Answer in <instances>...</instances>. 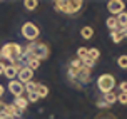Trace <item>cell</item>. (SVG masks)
<instances>
[{"label": "cell", "mask_w": 127, "mask_h": 119, "mask_svg": "<svg viewBox=\"0 0 127 119\" xmlns=\"http://www.w3.org/2000/svg\"><path fill=\"white\" fill-rule=\"evenodd\" d=\"M54 7L57 12H62L65 15H77L82 10L84 2L82 0H57Z\"/></svg>", "instance_id": "cell-1"}, {"label": "cell", "mask_w": 127, "mask_h": 119, "mask_svg": "<svg viewBox=\"0 0 127 119\" xmlns=\"http://www.w3.org/2000/svg\"><path fill=\"white\" fill-rule=\"evenodd\" d=\"M22 45L20 44H15V42H7L3 44V47L0 49V54H2V59H5L8 60L10 65H15L17 60H19V57L22 56Z\"/></svg>", "instance_id": "cell-2"}, {"label": "cell", "mask_w": 127, "mask_h": 119, "mask_svg": "<svg viewBox=\"0 0 127 119\" xmlns=\"http://www.w3.org/2000/svg\"><path fill=\"white\" fill-rule=\"evenodd\" d=\"M115 86H117V81H115V77L112 74H102L97 79V87H99V91H100L102 94L112 92Z\"/></svg>", "instance_id": "cell-3"}, {"label": "cell", "mask_w": 127, "mask_h": 119, "mask_svg": "<svg viewBox=\"0 0 127 119\" xmlns=\"http://www.w3.org/2000/svg\"><path fill=\"white\" fill-rule=\"evenodd\" d=\"M22 35H24L29 42H37L38 35H40V30H38V27L35 24L25 22V24L22 25Z\"/></svg>", "instance_id": "cell-4"}, {"label": "cell", "mask_w": 127, "mask_h": 119, "mask_svg": "<svg viewBox=\"0 0 127 119\" xmlns=\"http://www.w3.org/2000/svg\"><path fill=\"white\" fill-rule=\"evenodd\" d=\"M8 91H10V94L13 97H20V96L25 92V87H24V84L19 82L17 79H13V81L8 82Z\"/></svg>", "instance_id": "cell-5"}, {"label": "cell", "mask_w": 127, "mask_h": 119, "mask_svg": "<svg viewBox=\"0 0 127 119\" xmlns=\"http://www.w3.org/2000/svg\"><path fill=\"white\" fill-rule=\"evenodd\" d=\"M107 10L112 13V15H119L121 12L126 10V3H124L122 0H110L107 3Z\"/></svg>", "instance_id": "cell-6"}, {"label": "cell", "mask_w": 127, "mask_h": 119, "mask_svg": "<svg viewBox=\"0 0 127 119\" xmlns=\"http://www.w3.org/2000/svg\"><path fill=\"white\" fill-rule=\"evenodd\" d=\"M17 77H19V82H22V84L25 86V84L32 82V79H33V72H32L29 67H20Z\"/></svg>", "instance_id": "cell-7"}, {"label": "cell", "mask_w": 127, "mask_h": 119, "mask_svg": "<svg viewBox=\"0 0 127 119\" xmlns=\"http://www.w3.org/2000/svg\"><path fill=\"white\" fill-rule=\"evenodd\" d=\"M2 114H5L8 119H19V116L22 113H20L17 107L13 106V104H5V107H3V113Z\"/></svg>", "instance_id": "cell-8"}, {"label": "cell", "mask_w": 127, "mask_h": 119, "mask_svg": "<svg viewBox=\"0 0 127 119\" xmlns=\"http://www.w3.org/2000/svg\"><path fill=\"white\" fill-rule=\"evenodd\" d=\"M19 69L20 67H17V65H5V70H3V75H5L7 79H10V81H13L15 77H17V74H19Z\"/></svg>", "instance_id": "cell-9"}, {"label": "cell", "mask_w": 127, "mask_h": 119, "mask_svg": "<svg viewBox=\"0 0 127 119\" xmlns=\"http://www.w3.org/2000/svg\"><path fill=\"white\" fill-rule=\"evenodd\" d=\"M13 106L22 113V111H25L27 107H29V101H27V97L20 96V97H15V99H13Z\"/></svg>", "instance_id": "cell-10"}, {"label": "cell", "mask_w": 127, "mask_h": 119, "mask_svg": "<svg viewBox=\"0 0 127 119\" xmlns=\"http://www.w3.org/2000/svg\"><path fill=\"white\" fill-rule=\"evenodd\" d=\"M80 35H82V39L89 40V39L94 37V29L90 25H85V27H82V30H80Z\"/></svg>", "instance_id": "cell-11"}, {"label": "cell", "mask_w": 127, "mask_h": 119, "mask_svg": "<svg viewBox=\"0 0 127 119\" xmlns=\"http://www.w3.org/2000/svg\"><path fill=\"white\" fill-rule=\"evenodd\" d=\"M105 25L109 27V30H110V32H115V30L121 29L119 24H117V19H115V17H109V19L105 20Z\"/></svg>", "instance_id": "cell-12"}, {"label": "cell", "mask_w": 127, "mask_h": 119, "mask_svg": "<svg viewBox=\"0 0 127 119\" xmlns=\"http://www.w3.org/2000/svg\"><path fill=\"white\" fill-rule=\"evenodd\" d=\"M115 19H117V24H119V27H121V29L127 27V12H126V10H124V12H121L117 17H115Z\"/></svg>", "instance_id": "cell-13"}, {"label": "cell", "mask_w": 127, "mask_h": 119, "mask_svg": "<svg viewBox=\"0 0 127 119\" xmlns=\"http://www.w3.org/2000/svg\"><path fill=\"white\" fill-rule=\"evenodd\" d=\"M35 94L38 96V99H42V97H47V96H49V87H47L45 84H38L37 92H35Z\"/></svg>", "instance_id": "cell-14"}, {"label": "cell", "mask_w": 127, "mask_h": 119, "mask_svg": "<svg viewBox=\"0 0 127 119\" xmlns=\"http://www.w3.org/2000/svg\"><path fill=\"white\" fill-rule=\"evenodd\" d=\"M102 99L105 101L109 106H112L114 102H117V94H115L114 91H112V92H107V94H104V97H102Z\"/></svg>", "instance_id": "cell-15"}, {"label": "cell", "mask_w": 127, "mask_h": 119, "mask_svg": "<svg viewBox=\"0 0 127 119\" xmlns=\"http://www.w3.org/2000/svg\"><path fill=\"white\" fill-rule=\"evenodd\" d=\"M110 37H112V40H114V44H121V40L124 39V34L121 32V29L115 32H110Z\"/></svg>", "instance_id": "cell-16"}, {"label": "cell", "mask_w": 127, "mask_h": 119, "mask_svg": "<svg viewBox=\"0 0 127 119\" xmlns=\"http://www.w3.org/2000/svg\"><path fill=\"white\" fill-rule=\"evenodd\" d=\"M25 87V91H27V94H33V92H37V87H38V82H29V84H25L24 86Z\"/></svg>", "instance_id": "cell-17"}, {"label": "cell", "mask_w": 127, "mask_h": 119, "mask_svg": "<svg viewBox=\"0 0 127 119\" xmlns=\"http://www.w3.org/2000/svg\"><path fill=\"white\" fill-rule=\"evenodd\" d=\"M24 7H25L27 10H35L38 7V0H25L24 2Z\"/></svg>", "instance_id": "cell-18"}, {"label": "cell", "mask_w": 127, "mask_h": 119, "mask_svg": "<svg viewBox=\"0 0 127 119\" xmlns=\"http://www.w3.org/2000/svg\"><path fill=\"white\" fill-rule=\"evenodd\" d=\"M25 67H29V69L33 72V70H37L38 67H40V60H37V59H30L29 62H27V65Z\"/></svg>", "instance_id": "cell-19"}, {"label": "cell", "mask_w": 127, "mask_h": 119, "mask_svg": "<svg viewBox=\"0 0 127 119\" xmlns=\"http://www.w3.org/2000/svg\"><path fill=\"white\" fill-rule=\"evenodd\" d=\"M117 65H119L121 69H126L127 70V56H126V54L117 57Z\"/></svg>", "instance_id": "cell-20"}, {"label": "cell", "mask_w": 127, "mask_h": 119, "mask_svg": "<svg viewBox=\"0 0 127 119\" xmlns=\"http://www.w3.org/2000/svg\"><path fill=\"white\" fill-rule=\"evenodd\" d=\"M95 119H117L114 114H110L109 111H102L99 116H95Z\"/></svg>", "instance_id": "cell-21"}, {"label": "cell", "mask_w": 127, "mask_h": 119, "mask_svg": "<svg viewBox=\"0 0 127 119\" xmlns=\"http://www.w3.org/2000/svg\"><path fill=\"white\" fill-rule=\"evenodd\" d=\"M82 67H84V64H82V60H80V59H74V60L70 62V69L79 70V69H82Z\"/></svg>", "instance_id": "cell-22"}, {"label": "cell", "mask_w": 127, "mask_h": 119, "mask_svg": "<svg viewBox=\"0 0 127 119\" xmlns=\"http://www.w3.org/2000/svg\"><path fill=\"white\" fill-rule=\"evenodd\" d=\"M87 54H89V57H92L94 60H97V59L100 57V50L94 47V49H89V52H87Z\"/></svg>", "instance_id": "cell-23"}, {"label": "cell", "mask_w": 127, "mask_h": 119, "mask_svg": "<svg viewBox=\"0 0 127 119\" xmlns=\"http://www.w3.org/2000/svg\"><path fill=\"white\" fill-rule=\"evenodd\" d=\"M87 52H89V49H85V47H79V49H77V59L82 60L84 57L87 56Z\"/></svg>", "instance_id": "cell-24"}, {"label": "cell", "mask_w": 127, "mask_h": 119, "mask_svg": "<svg viewBox=\"0 0 127 119\" xmlns=\"http://www.w3.org/2000/svg\"><path fill=\"white\" fill-rule=\"evenodd\" d=\"M117 102H121L122 106H126L127 104V94H122V92L117 94Z\"/></svg>", "instance_id": "cell-25"}, {"label": "cell", "mask_w": 127, "mask_h": 119, "mask_svg": "<svg viewBox=\"0 0 127 119\" xmlns=\"http://www.w3.org/2000/svg\"><path fill=\"white\" fill-rule=\"evenodd\" d=\"M117 86H119V89H121V92H122V94H127V81L119 82Z\"/></svg>", "instance_id": "cell-26"}, {"label": "cell", "mask_w": 127, "mask_h": 119, "mask_svg": "<svg viewBox=\"0 0 127 119\" xmlns=\"http://www.w3.org/2000/svg\"><path fill=\"white\" fill-rule=\"evenodd\" d=\"M97 107H99V109H107V107H110V106H109L104 99H100V101H97Z\"/></svg>", "instance_id": "cell-27"}, {"label": "cell", "mask_w": 127, "mask_h": 119, "mask_svg": "<svg viewBox=\"0 0 127 119\" xmlns=\"http://www.w3.org/2000/svg\"><path fill=\"white\" fill-rule=\"evenodd\" d=\"M27 101H29V104H30V102H37V101H38V96L35 94V92H33V94H29Z\"/></svg>", "instance_id": "cell-28"}, {"label": "cell", "mask_w": 127, "mask_h": 119, "mask_svg": "<svg viewBox=\"0 0 127 119\" xmlns=\"http://www.w3.org/2000/svg\"><path fill=\"white\" fill-rule=\"evenodd\" d=\"M3 107H5V102H3V101L0 99V114L3 113Z\"/></svg>", "instance_id": "cell-29"}, {"label": "cell", "mask_w": 127, "mask_h": 119, "mask_svg": "<svg viewBox=\"0 0 127 119\" xmlns=\"http://www.w3.org/2000/svg\"><path fill=\"white\" fill-rule=\"evenodd\" d=\"M3 70H5V64H3V62H0V75L3 74Z\"/></svg>", "instance_id": "cell-30"}, {"label": "cell", "mask_w": 127, "mask_h": 119, "mask_svg": "<svg viewBox=\"0 0 127 119\" xmlns=\"http://www.w3.org/2000/svg\"><path fill=\"white\" fill-rule=\"evenodd\" d=\"M121 32L124 34V39H127V27H124V29H121Z\"/></svg>", "instance_id": "cell-31"}, {"label": "cell", "mask_w": 127, "mask_h": 119, "mask_svg": "<svg viewBox=\"0 0 127 119\" xmlns=\"http://www.w3.org/2000/svg\"><path fill=\"white\" fill-rule=\"evenodd\" d=\"M3 92H5V87H3V86H2V84H0V97H2V96H3Z\"/></svg>", "instance_id": "cell-32"}, {"label": "cell", "mask_w": 127, "mask_h": 119, "mask_svg": "<svg viewBox=\"0 0 127 119\" xmlns=\"http://www.w3.org/2000/svg\"><path fill=\"white\" fill-rule=\"evenodd\" d=\"M0 119H8V118H7L5 114H0Z\"/></svg>", "instance_id": "cell-33"}, {"label": "cell", "mask_w": 127, "mask_h": 119, "mask_svg": "<svg viewBox=\"0 0 127 119\" xmlns=\"http://www.w3.org/2000/svg\"><path fill=\"white\" fill-rule=\"evenodd\" d=\"M0 62H2V54H0Z\"/></svg>", "instance_id": "cell-34"}]
</instances>
